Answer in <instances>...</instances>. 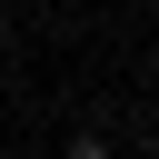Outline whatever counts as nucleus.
<instances>
[{"instance_id":"obj_1","label":"nucleus","mask_w":159,"mask_h":159,"mask_svg":"<svg viewBox=\"0 0 159 159\" xmlns=\"http://www.w3.org/2000/svg\"><path fill=\"white\" fill-rule=\"evenodd\" d=\"M60 159H109V139H99V129H80V139H70Z\"/></svg>"}]
</instances>
